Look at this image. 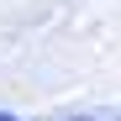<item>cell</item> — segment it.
I'll list each match as a JSON object with an SVG mask.
<instances>
[{
	"instance_id": "obj_2",
	"label": "cell",
	"mask_w": 121,
	"mask_h": 121,
	"mask_svg": "<svg viewBox=\"0 0 121 121\" xmlns=\"http://www.w3.org/2000/svg\"><path fill=\"white\" fill-rule=\"evenodd\" d=\"M0 121H16V116H5V111H0Z\"/></svg>"
},
{
	"instance_id": "obj_1",
	"label": "cell",
	"mask_w": 121,
	"mask_h": 121,
	"mask_svg": "<svg viewBox=\"0 0 121 121\" xmlns=\"http://www.w3.org/2000/svg\"><path fill=\"white\" fill-rule=\"evenodd\" d=\"M63 121H95V116H63Z\"/></svg>"
}]
</instances>
